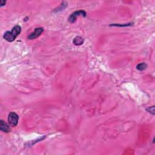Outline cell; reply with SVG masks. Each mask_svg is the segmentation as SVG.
<instances>
[{
    "label": "cell",
    "instance_id": "5b68a950",
    "mask_svg": "<svg viewBox=\"0 0 155 155\" xmlns=\"http://www.w3.org/2000/svg\"><path fill=\"white\" fill-rule=\"evenodd\" d=\"M0 129H1L2 132L5 133L10 132V128L9 125L3 120H1V121H0Z\"/></svg>",
    "mask_w": 155,
    "mask_h": 155
},
{
    "label": "cell",
    "instance_id": "9c48e42d",
    "mask_svg": "<svg viewBox=\"0 0 155 155\" xmlns=\"http://www.w3.org/2000/svg\"><path fill=\"white\" fill-rule=\"evenodd\" d=\"M147 111L149 113L152 114L153 115H154V106H152L150 107L147 108Z\"/></svg>",
    "mask_w": 155,
    "mask_h": 155
},
{
    "label": "cell",
    "instance_id": "277c9868",
    "mask_svg": "<svg viewBox=\"0 0 155 155\" xmlns=\"http://www.w3.org/2000/svg\"><path fill=\"white\" fill-rule=\"evenodd\" d=\"M44 29L42 27H38L35 29V31L32 32L30 35L28 36L29 40H34L36 38H38L39 36L41 35V34L43 32Z\"/></svg>",
    "mask_w": 155,
    "mask_h": 155
},
{
    "label": "cell",
    "instance_id": "30bf717a",
    "mask_svg": "<svg viewBox=\"0 0 155 155\" xmlns=\"http://www.w3.org/2000/svg\"><path fill=\"white\" fill-rule=\"evenodd\" d=\"M5 3H6V1H3V0L0 1V5H1V6H3L5 4Z\"/></svg>",
    "mask_w": 155,
    "mask_h": 155
},
{
    "label": "cell",
    "instance_id": "6da1fadb",
    "mask_svg": "<svg viewBox=\"0 0 155 155\" xmlns=\"http://www.w3.org/2000/svg\"><path fill=\"white\" fill-rule=\"evenodd\" d=\"M21 31V27L19 25H16L13 27L11 31H7L4 34L3 38L9 42H12L19 35Z\"/></svg>",
    "mask_w": 155,
    "mask_h": 155
},
{
    "label": "cell",
    "instance_id": "8992f818",
    "mask_svg": "<svg viewBox=\"0 0 155 155\" xmlns=\"http://www.w3.org/2000/svg\"><path fill=\"white\" fill-rule=\"evenodd\" d=\"M73 44H75L76 46L81 45V44L84 43V39L81 38V36H76V37L73 39Z\"/></svg>",
    "mask_w": 155,
    "mask_h": 155
},
{
    "label": "cell",
    "instance_id": "ba28073f",
    "mask_svg": "<svg viewBox=\"0 0 155 155\" xmlns=\"http://www.w3.org/2000/svg\"><path fill=\"white\" fill-rule=\"evenodd\" d=\"M133 23H128V24H113L110 25L111 26H118V27H125V26H130Z\"/></svg>",
    "mask_w": 155,
    "mask_h": 155
},
{
    "label": "cell",
    "instance_id": "52a82bcc",
    "mask_svg": "<svg viewBox=\"0 0 155 155\" xmlns=\"http://www.w3.org/2000/svg\"><path fill=\"white\" fill-rule=\"evenodd\" d=\"M147 67V65L144 62H143V63H140L138 64V65L136 66V68H137V69L139 71H143V70H144L146 69Z\"/></svg>",
    "mask_w": 155,
    "mask_h": 155
},
{
    "label": "cell",
    "instance_id": "3957f363",
    "mask_svg": "<svg viewBox=\"0 0 155 155\" xmlns=\"http://www.w3.org/2000/svg\"><path fill=\"white\" fill-rule=\"evenodd\" d=\"M83 16L84 17H86L87 15L86 12H85L84 10H78V11H75L70 15V16H69V21L71 23H73L76 21V18L78 16Z\"/></svg>",
    "mask_w": 155,
    "mask_h": 155
},
{
    "label": "cell",
    "instance_id": "7a4b0ae2",
    "mask_svg": "<svg viewBox=\"0 0 155 155\" xmlns=\"http://www.w3.org/2000/svg\"><path fill=\"white\" fill-rule=\"evenodd\" d=\"M19 119V116L16 113L10 112L8 116L9 124L12 127H15L17 125Z\"/></svg>",
    "mask_w": 155,
    "mask_h": 155
}]
</instances>
